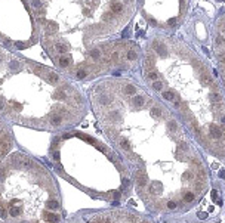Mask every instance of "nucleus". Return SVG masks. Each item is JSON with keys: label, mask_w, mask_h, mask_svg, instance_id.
<instances>
[{"label": "nucleus", "mask_w": 225, "mask_h": 223, "mask_svg": "<svg viewBox=\"0 0 225 223\" xmlns=\"http://www.w3.org/2000/svg\"><path fill=\"white\" fill-rule=\"evenodd\" d=\"M17 148V141L14 136V130L11 123L0 117V158Z\"/></svg>", "instance_id": "obj_11"}, {"label": "nucleus", "mask_w": 225, "mask_h": 223, "mask_svg": "<svg viewBox=\"0 0 225 223\" xmlns=\"http://www.w3.org/2000/svg\"><path fill=\"white\" fill-rule=\"evenodd\" d=\"M90 83L89 108L129 167L145 208L159 216L195 208L210 189V170L178 115L136 78L107 75Z\"/></svg>", "instance_id": "obj_1"}, {"label": "nucleus", "mask_w": 225, "mask_h": 223, "mask_svg": "<svg viewBox=\"0 0 225 223\" xmlns=\"http://www.w3.org/2000/svg\"><path fill=\"white\" fill-rule=\"evenodd\" d=\"M142 83L185 124L198 146L225 158V98L209 61L175 34L154 31L141 46Z\"/></svg>", "instance_id": "obj_3"}, {"label": "nucleus", "mask_w": 225, "mask_h": 223, "mask_svg": "<svg viewBox=\"0 0 225 223\" xmlns=\"http://www.w3.org/2000/svg\"><path fill=\"white\" fill-rule=\"evenodd\" d=\"M136 12L156 31L175 34L185 22L191 0H135Z\"/></svg>", "instance_id": "obj_8"}, {"label": "nucleus", "mask_w": 225, "mask_h": 223, "mask_svg": "<svg viewBox=\"0 0 225 223\" xmlns=\"http://www.w3.org/2000/svg\"><path fill=\"white\" fill-rule=\"evenodd\" d=\"M62 220V196L52 169L17 148L0 158V222Z\"/></svg>", "instance_id": "obj_6"}, {"label": "nucleus", "mask_w": 225, "mask_h": 223, "mask_svg": "<svg viewBox=\"0 0 225 223\" xmlns=\"http://www.w3.org/2000/svg\"><path fill=\"white\" fill-rule=\"evenodd\" d=\"M0 43L18 52L39 43L30 0H0Z\"/></svg>", "instance_id": "obj_7"}, {"label": "nucleus", "mask_w": 225, "mask_h": 223, "mask_svg": "<svg viewBox=\"0 0 225 223\" xmlns=\"http://www.w3.org/2000/svg\"><path fill=\"white\" fill-rule=\"evenodd\" d=\"M87 113V96L79 83L0 43L2 118L21 127L55 133L77 127Z\"/></svg>", "instance_id": "obj_4"}, {"label": "nucleus", "mask_w": 225, "mask_h": 223, "mask_svg": "<svg viewBox=\"0 0 225 223\" xmlns=\"http://www.w3.org/2000/svg\"><path fill=\"white\" fill-rule=\"evenodd\" d=\"M71 220L76 222H99V223H142V222H154L148 214H142L139 211L131 208H108L99 211H83L79 213V217Z\"/></svg>", "instance_id": "obj_9"}, {"label": "nucleus", "mask_w": 225, "mask_h": 223, "mask_svg": "<svg viewBox=\"0 0 225 223\" xmlns=\"http://www.w3.org/2000/svg\"><path fill=\"white\" fill-rule=\"evenodd\" d=\"M39 43L52 65L89 83L126 70L136 52L123 37L136 14L135 0H30Z\"/></svg>", "instance_id": "obj_2"}, {"label": "nucleus", "mask_w": 225, "mask_h": 223, "mask_svg": "<svg viewBox=\"0 0 225 223\" xmlns=\"http://www.w3.org/2000/svg\"><path fill=\"white\" fill-rule=\"evenodd\" d=\"M213 53L215 61L218 62L221 81L224 80V53H225V42H224V15L221 14L215 21L213 27Z\"/></svg>", "instance_id": "obj_10"}, {"label": "nucleus", "mask_w": 225, "mask_h": 223, "mask_svg": "<svg viewBox=\"0 0 225 223\" xmlns=\"http://www.w3.org/2000/svg\"><path fill=\"white\" fill-rule=\"evenodd\" d=\"M48 160L52 171L93 199L116 204L133 194L131 170L123 158L92 133L76 127L55 132Z\"/></svg>", "instance_id": "obj_5"}]
</instances>
